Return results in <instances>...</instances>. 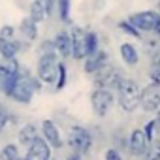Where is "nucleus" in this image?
<instances>
[{
  "label": "nucleus",
  "instance_id": "nucleus-1",
  "mask_svg": "<svg viewBox=\"0 0 160 160\" xmlns=\"http://www.w3.org/2000/svg\"><path fill=\"white\" fill-rule=\"evenodd\" d=\"M117 92H119V106L122 111L126 113H132L138 109L139 106V94H141V87L138 81H134V79H128L124 77L121 85L117 87Z\"/></svg>",
  "mask_w": 160,
  "mask_h": 160
},
{
  "label": "nucleus",
  "instance_id": "nucleus-2",
  "mask_svg": "<svg viewBox=\"0 0 160 160\" xmlns=\"http://www.w3.org/2000/svg\"><path fill=\"white\" fill-rule=\"evenodd\" d=\"M57 73H58V55L57 51L42 53L38 58V79L45 85L57 83Z\"/></svg>",
  "mask_w": 160,
  "mask_h": 160
},
{
  "label": "nucleus",
  "instance_id": "nucleus-3",
  "mask_svg": "<svg viewBox=\"0 0 160 160\" xmlns=\"http://www.w3.org/2000/svg\"><path fill=\"white\" fill-rule=\"evenodd\" d=\"M92 75H94V87H104V89H109V91H117V87L121 85V81L124 79L122 73L115 66H111V64L102 66Z\"/></svg>",
  "mask_w": 160,
  "mask_h": 160
},
{
  "label": "nucleus",
  "instance_id": "nucleus-4",
  "mask_svg": "<svg viewBox=\"0 0 160 160\" xmlns=\"http://www.w3.org/2000/svg\"><path fill=\"white\" fill-rule=\"evenodd\" d=\"M70 147L79 152V154H87L92 147V136L87 128L83 126H72L70 128V138H68Z\"/></svg>",
  "mask_w": 160,
  "mask_h": 160
},
{
  "label": "nucleus",
  "instance_id": "nucleus-5",
  "mask_svg": "<svg viewBox=\"0 0 160 160\" xmlns=\"http://www.w3.org/2000/svg\"><path fill=\"white\" fill-rule=\"evenodd\" d=\"M115 98H113V92L109 89H104V87H96L91 94V104H92V109L98 117H106L113 106Z\"/></svg>",
  "mask_w": 160,
  "mask_h": 160
},
{
  "label": "nucleus",
  "instance_id": "nucleus-6",
  "mask_svg": "<svg viewBox=\"0 0 160 160\" xmlns=\"http://www.w3.org/2000/svg\"><path fill=\"white\" fill-rule=\"evenodd\" d=\"M160 19V13L156 10H143V12H136L128 17V21L141 32H154V27Z\"/></svg>",
  "mask_w": 160,
  "mask_h": 160
},
{
  "label": "nucleus",
  "instance_id": "nucleus-7",
  "mask_svg": "<svg viewBox=\"0 0 160 160\" xmlns=\"http://www.w3.org/2000/svg\"><path fill=\"white\" fill-rule=\"evenodd\" d=\"M139 106L147 113H154L160 109V85L149 83L145 89H141L139 94Z\"/></svg>",
  "mask_w": 160,
  "mask_h": 160
},
{
  "label": "nucleus",
  "instance_id": "nucleus-8",
  "mask_svg": "<svg viewBox=\"0 0 160 160\" xmlns=\"http://www.w3.org/2000/svg\"><path fill=\"white\" fill-rule=\"evenodd\" d=\"M25 160H51V145L43 139V138H36L25 154Z\"/></svg>",
  "mask_w": 160,
  "mask_h": 160
},
{
  "label": "nucleus",
  "instance_id": "nucleus-9",
  "mask_svg": "<svg viewBox=\"0 0 160 160\" xmlns=\"http://www.w3.org/2000/svg\"><path fill=\"white\" fill-rule=\"evenodd\" d=\"M72 36V58L83 60L87 57V47H85V30L81 27H73L70 30Z\"/></svg>",
  "mask_w": 160,
  "mask_h": 160
},
{
  "label": "nucleus",
  "instance_id": "nucleus-10",
  "mask_svg": "<svg viewBox=\"0 0 160 160\" xmlns=\"http://www.w3.org/2000/svg\"><path fill=\"white\" fill-rule=\"evenodd\" d=\"M126 145H128V149H130L132 156H143V154H145V151H147V147H149V141H147V138H145L143 130H141V128H136V130H132V132H130Z\"/></svg>",
  "mask_w": 160,
  "mask_h": 160
},
{
  "label": "nucleus",
  "instance_id": "nucleus-11",
  "mask_svg": "<svg viewBox=\"0 0 160 160\" xmlns=\"http://www.w3.org/2000/svg\"><path fill=\"white\" fill-rule=\"evenodd\" d=\"M85 64H83V70H85V73H94V72H98L102 66H106L108 64V53L104 51V49H96V51H92V53H89L85 58Z\"/></svg>",
  "mask_w": 160,
  "mask_h": 160
},
{
  "label": "nucleus",
  "instance_id": "nucleus-12",
  "mask_svg": "<svg viewBox=\"0 0 160 160\" xmlns=\"http://www.w3.org/2000/svg\"><path fill=\"white\" fill-rule=\"evenodd\" d=\"M42 134H43V139L51 145V149H60L64 145L62 136H60V132H58V128L53 121L47 119V121L42 122Z\"/></svg>",
  "mask_w": 160,
  "mask_h": 160
},
{
  "label": "nucleus",
  "instance_id": "nucleus-13",
  "mask_svg": "<svg viewBox=\"0 0 160 160\" xmlns=\"http://www.w3.org/2000/svg\"><path fill=\"white\" fill-rule=\"evenodd\" d=\"M8 98H12L17 104H30V100L34 98V91L23 81V79H19V81L15 83V87L12 89V92H10Z\"/></svg>",
  "mask_w": 160,
  "mask_h": 160
},
{
  "label": "nucleus",
  "instance_id": "nucleus-14",
  "mask_svg": "<svg viewBox=\"0 0 160 160\" xmlns=\"http://www.w3.org/2000/svg\"><path fill=\"white\" fill-rule=\"evenodd\" d=\"M53 43H55V51L60 58L72 57V36H70V32H66V30L58 32L53 38Z\"/></svg>",
  "mask_w": 160,
  "mask_h": 160
},
{
  "label": "nucleus",
  "instance_id": "nucleus-15",
  "mask_svg": "<svg viewBox=\"0 0 160 160\" xmlns=\"http://www.w3.org/2000/svg\"><path fill=\"white\" fill-rule=\"evenodd\" d=\"M23 43L17 42V40H8V38H2L0 36V57L2 58H10V57H15L19 51H21Z\"/></svg>",
  "mask_w": 160,
  "mask_h": 160
},
{
  "label": "nucleus",
  "instance_id": "nucleus-16",
  "mask_svg": "<svg viewBox=\"0 0 160 160\" xmlns=\"http://www.w3.org/2000/svg\"><path fill=\"white\" fill-rule=\"evenodd\" d=\"M19 32H21L25 42H34L38 38V23L32 21L30 17H25L19 25Z\"/></svg>",
  "mask_w": 160,
  "mask_h": 160
},
{
  "label": "nucleus",
  "instance_id": "nucleus-17",
  "mask_svg": "<svg viewBox=\"0 0 160 160\" xmlns=\"http://www.w3.org/2000/svg\"><path fill=\"white\" fill-rule=\"evenodd\" d=\"M119 53H121L122 62L128 64V66H136L139 62V53H138L136 45H132V43H121Z\"/></svg>",
  "mask_w": 160,
  "mask_h": 160
},
{
  "label": "nucleus",
  "instance_id": "nucleus-18",
  "mask_svg": "<svg viewBox=\"0 0 160 160\" xmlns=\"http://www.w3.org/2000/svg\"><path fill=\"white\" fill-rule=\"evenodd\" d=\"M36 138H38V126L36 124H25L19 132V143L25 147H28Z\"/></svg>",
  "mask_w": 160,
  "mask_h": 160
},
{
  "label": "nucleus",
  "instance_id": "nucleus-19",
  "mask_svg": "<svg viewBox=\"0 0 160 160\" xmlns=\"http://www.w3.org/2000/svg\"><path fill=\"white\" fill-rule=\"evenodd\" d=\"M28 17H30L32 21H36V23H42V21L47 17L43 6L40 4V0H34V2L30 4V13H28Z\"/></svg>",
  "mask_w": 160,
  "mask_h": 160
},
{
  "label": "nucleus",
  "instance_id": "nucleus-20",
  "mask_svg": "<svg viewBox=\"0 0 160 160\" xmlns=\"http://www.w3.org/2000/svg\"><path fill=\"white\" fill-rule=\"evenodd\" d=\"M19 156V147L15 143H8L0 151V160H15Z\"/></svg>",
  "mask_w": 160,
  "mask_h": 160
},
{
  "label": "nucleus",
  "instance_id": "nucleus-21",
  "mask_svg": "<svg viewBox=\"0 0 160 160\" xmlns=\"http://www.w3.org/2000/svg\"><path fill=\"white\" fill-rule=\"evenodd\" d=\"M60 21L62 23H70V0H57V6Z\"/></svg>",
  "mask_w": 160,
  "mask_h": 160
},
{
  "label": "nucleus",
  "instance_id": "nucleus-22",
  "mask_svg": "<svg viewBox=\"0 0 160 160\" xmlns=\"http://www.w3.org/2000/svg\"><path fill=\"white\" fill-rule=\"evenodd\" d=\"M143 156L145 160H160V139H152L151 147H147Z\"/></svg>",
  "mask_w": 160,
  "mask_h": 160
},
{
  "label": "nucleus",
  "instance_id": "nucleus-23",
  "mask_svg": "<svg viewBox=\"0 0 160 160\" xmlns=\"http://www.w3.org/2000/svg\"><path fill=\"white\" fill-rule=\"evenodd\" d=\"M66 79H68L66 64H64V62H58V73H57V83H55V89H57V91H62V89H64Z\"/></svg>",
  "mask_w": 160,
  "mask_h": 160
},
{
  "label": "nucleus",
  "instance_id": "nucleus-24",
  "mask_svg": "<svg viewBox=\"0 0 160 160\" xmlns=\"http://www.w3.org/2000/svg\"><path fill=\"white\" fill-rule=\"evenodd\" d=\"M85 47H87V55L89 53H92V51H96L100 45H98V36H96V32H87L85 30Z\"/></svg>",
  "mask_w": 160,
  "mask_h": 160
},
{
  "label": "nucleus",
  "instance_id": "nucleus-25",
  "mask_svg": "<svg viewBox=\"0 0 160 160\" xmlns=\"http://www.w3.org/2000/svg\"><path fill=\"white\" fill-rule=\"evenodd\" d=\"M119 28L124 32V34H128V36H132V38H141V34H139V30L128 21V19H124V21H121L119 23Z\"/></svg>",
  "mask_w": 160,
  "mask_h": 160
},
{
  "label": "nucleus",
  "instance_id": "nucleus-26",
  "mask_svg": "<svg viewBox=\"0 0 160 160\" xmlns=\"http://www.w3.org/2000/svg\"><path fill=\"white\" fill-rule=\"evenodd\" d=\"M143 134H145V138H147V141L151 143L152 139H154V134H156V130H154V122L152 121H149V122H145V128H143Z\"/></svg>",
  "mask_w": 160,
  "mask_h": 160
},
{
  "label": "nucleus",
  "instance_id": "nucleus-27",
  "mask_svg": "<svg viewBox=\"0 0 160 160\" xmlns=\"http://www.w3.org/2000/svg\"><path fill=\"white\" fill-rule=\"evenodd\" d=\"M104 158H106V160H124V158H122V154H121V151H119V149H115V147L108 149V151H106V154H104Z\"/></svg>",
  "mask_w": 160,
  "mask_h": 160
},
{
  "label": "nucleus",
  "instance_id": "nucleus-28",
  "mask_svg": "<svg viewBox=\"0 0 160 160\" xmlns=\"http://www.w3.org/2000/svg\"><path fill=\"white\" fill-rule=\"evenodd\" d=\"M0 36L8 38V40H15V27H12V25L2 27V28H0Z\"/></svg>",
  "mask_w": 160,
  "mask_h": 160
},
{
  "label": "nucleus",
  "instance_id": "nucleus-29",
  "mask_svg": "<svg viewBox=\"0 0 160 160\" xmlns=\"http://www.w3.org/2000/svg\"><path fill=\"white\" fill-rule=\"evenodd\" d=\"M40 4L43 6V10H45L47 17H51V15H53V12H55V6H57V0H40Z\"/></svg>",
  "mask_w": 160,
  "mask_h": 160
},
{
  "label": "nucleus",
  "instance_id": "nucleus-30",
  "mask_svg": "<svg viewBox=\"0 0 160 160\" xmlns=\"http://www.w3.org/2000/svg\"><path fill=\"white\" fill-rule=\"evenodd\" d=\"M40 51H42V53L55 51V43H53V40H43V42L40 43Z\"/></svg>",
  "mask_w": 160,
  "mask_h": 160
},
{
  "label": "nucleus",
  "instance_id": "nucleus-31",
  "mask_svg": "<svg viewBox=\"0 0 160 160\" xmlns=\"http://www.w3.org/2000/svg\"><path fill=\"white\" fill-rule=\"evenodd\" d=\"M151 70H152V72H156V73H160V53H156V55L152 57V64H151Z\"/></svg>",
  "mask_w": 160,
  "mask_h": 160
},
{
  "label": "nucleus",
  "instance_id": "nucleus-32",
  "mask_svg": "<svg viewBox=\"0 0 160 160\" xmlns=\"http://www.w3.org/2000/svg\"><path fill=\"white\" fill-rule=\"evenodd\" d=\"M154 113H156V117L152 119V122H154V130L160 134V109H158V111H154Z\"/></svg>",
  "mask_w": 160,
  "mask_h": 160
},
{
  "label": "nucleus",
  "instance_id": "nucleus-33",
  "mask_svg": "<svg viewBox=\"0 0 160 160\" xmlns=\"http://www.w3.org/2000/svg\"><path fill=\"white\" fill-rule=\"evenodd\" d=\"M6 124H8V115H2L0 117V132L6 128Z\"/></svg>",
  "mask_w": 160,
  "mask_h": 160
},
{
  "label": "nucleus",
  "instance_id": "nucleus-34",
  "mask_svg": "<svg viewBox=\"0 0 160 160\" xmlns=\"http://www.w3.org/2000/svg\"><path fill=\"white\" fill-rule=\"evenodd\" d=\"M66 160H81V154H79V152H75V151H73V152H72V154H70V156H68Z\"/></svg>",
  "mask_w": 160,
  "mask_h": 160
},
{
  "label": "nucleus",
  "instance_id": "nucleus-35",
  "mask_svg": "<svg viewBox=\"0 0 160 160\" xmlns=\"http://www.w3.org/2000/svg\"><path fill=\"white\" fill-rule=\"evenodd\" d=\"M154 34L160 36V19H158V23H156V27H154Z\"/></svg>",
  "mask_w": 160,
  "mask_h": 160
},
{
  "label": "nucleus",
  "instance_id": "nucleus-36",
  "mask_svg": "<svg viewBox=\"0 0 160 160\" xmlns=\"http://www.w3.org/2000/svg\"><path fill=\"white\" fill-rule=\"evenodd\" d=\"M2 115H6V109H4V106H2V104H0V117H2Z\"/></svg>",
  "mask_w": 160,
  "mask_h": 160
},
{
  "label": "nucleus",
  "instance_id": "nucleus-37",
  "mask_svg": "<svg viewBox=\"0 0 160 160\" xmlns=\"http://www.w3.org/2000/svg\"><path fill=\"white\" fill-rule=\"evenodd\" d=\"M156 12L160 13V0H158V4H156Z\"/></svg>",
  "mask_w": 160,
  "mask_h": 160
},
{
  "label": "nucleus",
  "instance_id": "nucleus-38",
  "mask_svg": "<svg viewBox=\"0 0 160 160\" xmlns=\"http://www.w3.org/2000/svg\"><path fill=\"white\" fill-rule=\"evenodd\" d=\"M15 160H25V158H23V156H17V158H15Z\"/></svg>",
  "mask_w": 160,
  "mask_h": 160
}]
</instances>
